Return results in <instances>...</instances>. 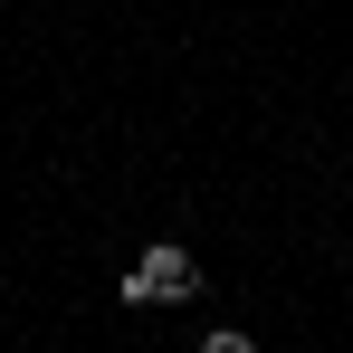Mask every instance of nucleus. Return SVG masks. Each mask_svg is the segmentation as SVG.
<instances>
[{
    "mask_svg": "<svg viewBox=\"0 0 353 353\" xmlns=\"http://www.w3.org/2000/svg\"><path fill=\"white\" fill-rule=\"evenodd\" d=\"M201 287V268H191V258H181V248H153V258H143V268H134V305H181V296Z\"/></svg>",
    "mask_w": 353,
    "mask_h": 353,
    "instance_id": "1",
    "label": "nucleus"
}]
</instances>
